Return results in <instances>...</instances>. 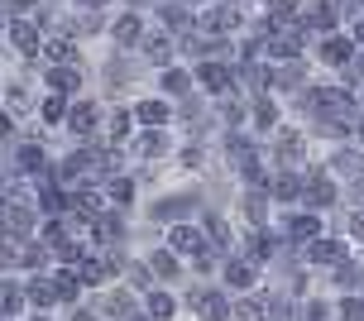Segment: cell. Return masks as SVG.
<instances>
[{"mask_svg": "<svg viewBox=\"0 0 364 321\" xmlns=\"http://www.w3.org/2000/svg\"><path fill=\"white\" fill-rule=\"evenodd\" d=\"M197 77H201V87H211V91H216V87H225V72H220V68H211V63H206V68H201Z\"/></svg>", "mask_w": 364, "mask_h": 321, "instance_id": "9", "label": "cell"}, {"mask_svg": "<svg viewBox=\"0 0 364 321\" xmlns=\"http://www.w3.org/2000/svg\"><path fill=\"white\" fill-rule=\"evenodd\" d=\"M321 53H326L331 63H346V58H350V43H346V38H331V43L321 48Z\"/></svg>", "mask_w": 364, "mask_h": 321, "instance_id": "10", "label": "cell"}, {"mask_svg": "<svg viewBox=\"0 0 364 321\" xmlns=\"http://www.w3.org/2000/svg\"><path fill=\"white\" fill-rule=\"evenodd\" d=\"M149 307H154V317H168V312H173V298H164V293H154V302H149Z\"/></svg>", "mask_w": 364, "mask_h": 321, "instance_id": "13", "label": "cell"}, {"mask_svg": "<svg viewBox=\"0 0 364 321\" xmlns=\"http://www.w3.org/2000/svg\"><path fill=\"white\" fill-rule=\"evenodd\" d=\"M278 154H283V159H297V154H302V140H297V135H283V140H278Z\"/></svg>", "mask_w": 364, "mask_h": 321, "instance_id": "11", "label": "cell"}, {"mask_svg": "<svg viewBox=\"0 0 364 321\" xmlns=\"http://www.w3.org/2000/svg\"><path fill=\"white\" fill-rule=\"evenodd\" d=\"M63 115H68V101H63V96H48V101H43V120H63Z\"/></svg>", "mask_w": 364, "mask_h": 321, "instance_id": "8", "label": "cell"}, {"mask_svg": "<svg viewBox=\"0 0 364 321\" xmlns=\"http://www.w3.org/2000/svg\"><path fill=\"white\" fill-rule=\"evenodd\" d=\"M58 293H63V302L77 293V278H73V273H63V278H58Z\"/></svg>", "mask_w": 364, "mask_h": 321, "instance_id": "14", "label": "cell"}, {"mask_svg": "<svg viewBox=\"0 0 364 321\" xmlns=\"http://www.w3.org/2000/svg\"><path fill=\"white\" fill-rule=\"evenodd\" d=\"M10 43H15V48H24V53H34V29H29V24H10Z\"/></svg>", "mask_w": 364, "mask_h": 321, "instance_id": "5", "label": "cell"}, {"mask_svg": "<svg viewBox=\"0 0 364 321\" xmlns=\"http://www.w3.org/2000/svg\"><path fill=\"white\" fill-rule=\"evenodd\" d=\"M139 120H144V125H164L168 106H164V101H139Z\"/></svg>", "mask_w": 364, "mask_h": 321, "instance_id": "4", "label": "cell"}, {"mask_svg": "<svg viewBox=\"0 0 364 321\" xmlns=\"http://www.w3.org/2000/svg\"><path fill=\"white\" fill-rule=\"evenodd\" d=\"M139 34H144V24H139V15H125L120 24H115V38H120V43H139Z\"/></svg>", "mask_w": 364, "mask_h": 321, "instance_id": "3", "label": "cell"}, {"mask_svg": "<svg viewBox=\"0 0 364 321\" xmlns=\"http://www.w3.org/2000/svg\"><path fill=\"white\" fill-rule=\"evenodd\" d=\"M96 120H101V110H96V106H77L73 110V130H82V135H87Z\"/></svg>", "mask_w": 364, "mask_h": 321, "instance_id": "6", "label": "cell"}, {"mask_svg": "<svg viewBox=\"0 0 364 321\" xmlns=\"http://www.w3.org/2000/svg\"><path fill=\"white\" fill-rule=\"evenodd\" d=\"M168 245H173L178 254H197V250H201V235L192 231V226H178V231L168 235Z\"/></svg>", "mask_w": 364, "mask_h": 321, "instance_id": "1", "label": "cell"}, {"mask_svg": "<svg viewBox=\"0 0 364 321\" xmlns=\"http://www.w3.org/2000/svg\"><path fill=\"white\" fill-rule=\"evenodd\" d=\"M250 278H255V268H250V264H230V283H235V288H245Z\"/></svg>", "mask_w": 364, "mask_h": 321, "instance_id": "12", "label": "cell"}, {"mask_svg": "<svg viewBox=\"0 0 364 321\" xmlns=\"http://www.w3.org/2000/svg\"><path fill=\"white\" fill-rule=\"evenodd\" d=\"M341 245L336 240H321V245H311V264H341Z\"/></svg>", "mask_w": 364, "mask_h": 321, "instance_id": "2", "label": "cell"}, {"mask_svg": "<svg viewBox=\"0 0 364 321\" xmlns=\"http://www.w3.org/2000/svg\"><path fill=\"white\" fill-rule=\"evenodd\" d=\"M288 231L297 235V240H311V235H316V216H292Z\"/></svg>", "mask_w": 364, "mask_h": 321, "instance_id": "7", "label": "cell"}]
</instances>
